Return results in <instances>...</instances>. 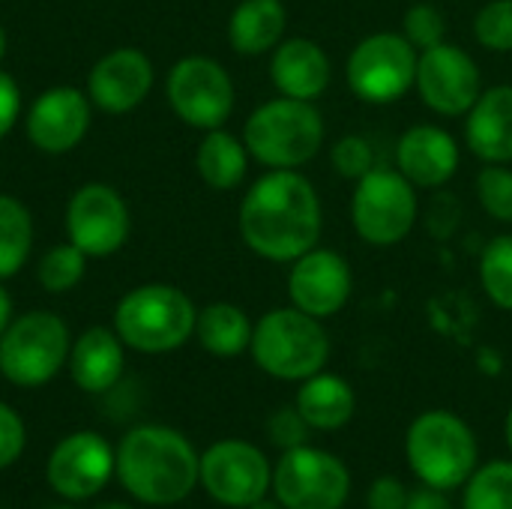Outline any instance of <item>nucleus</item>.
<instances>
[{
	"label": "nucleus",
	"instance_id": "1",
	"mask_svg": "<svg viewBox=\"0 0 512 509\" xmlns=\"http://www.w3.org/2000/svg\"><path fill=\"white\" fill-rule=\"evenodd\" d=\"M237 228L249 252L273 264H291L321 243L324 207L318 189L300 171H267L243 195Z\"/></svg>",
	"mask_w": 512,
	"mask_h": 509
},
{
	"label": "nucleus",
	"instance_id": "2",
	"mask_svg": "<svg viewBox=\"0 0 512 509\" xmlns=\"http://www.w3.org/2000/svg\"><path fill=\"white\" fill-rule=\"evenodd\" d=\"M201 474V456L192 441L171 426H135L114 447V477L129 498L147 507H174L186 501Z\"/></svg>",
	"mask_w": 512,
	"mask_h": 509
},
{
	"label": "nucleus",
	"instance_id": "3",
	"mask_svg": "<svg viewBox=\"0 0 512 509\" xmlns=\"http://www.w3.org/2000/svg\"><path fill=\"white\" fill-rule=\"evenodd\" d=\"M243 144L270 171H297L324 147V114L315 102L276 96L261 102L243 123Z\"/></svg>",
	"mask_w": 512,
	"mask_h": 509
},
{
	"label": "nucleus",
	"instance_id": "4",
	"mask_svg": "<svg viewBox=\"0 0 512 509\" xmlns=\"http://www.w3.org/2000/svg\"><path fill=\"white\" fill-rule=\"evenodd\" d=\"M198 309L186 291L165 282L132 288L114 309V333L138 354H171L195 336Z\"/></svg>",
	"mask_w": 512,
	"mask_h": 509
},
{
	"label": "nucleus",
	"instance_id": "5",
	"mask_svg": "<svg viewBox=\"0 0 512 509\" xmlns=\"http://www.w3.org/2000/svg\"><path fill=\"white\" fill-rule=\"evenodd\" d=\"M249 354L270 378L300 384L324 372L330 360V336L318 318L300 312L297 306H282L258 318Z\"/></svg>",
	"mask_w": 512,
	"mask_h": 509
},
{
	"label": "nucleus",
	"instance_id": "6",
	"mask_svg": "<svg viewBox=\"0 0 512 509\" xmlns=\"http://www.w3.org/2000/svg\"><path fill=\"white\" fill-rule=\"evenodd\" d=\"M405 456L411 471L429 489H462L480 468V447L471 426L453 411L420 414L405 435Z\"/></svg>",
	"mask_w": 512,
	"mask_h": 509
},
{
	"label": "nucleus",
	"instance_id": "7",
	"mask_svg": "<svg viewBox=\"0 0 512 509\" xmlns=\"http://www.w3.org/2000/svg\"><path fill=\"white\" fill-rule=\"evenodd\" d=\"M69 351L72 336L60 315L24 312L0 336V375L21 390L45 387L69 363Z\"/></svg>",
	"mask_w": 512,
	"mask_h": 509
},
{
	"label": "nucleus",
	"instance_id": "8",
	"mask_svg": "<svg viewBox=\"0 0 512 509\" xmlns=\"http://www.w3.org/2000/svg\"><path fill=\"white\" fill-rule=\"evenodd\" d=\"M417 186L390 165H375L354 183L351 225L375 249L399 246L417 225Z\"/></svg>",
	"mask_w": 512,
	"mask_h": 509
},
{
	"label": "nucleus",
	"instance_id": "9",
	"mask_svg": "<svg viewBox=\"0 0 512 509\" xmlns=\"http://www.w3.org/2000/svg\"><path fill=\"white\" fill-rule=\"evenodd\" d=\"M420 51L393 30L369 33L354 45L345 63V81L351 93L366 105L399 102L417 81Z\"/></svg>",
	"mask_w": 512,
	"mask_h": 509
},
{
	"label": "nucleus",
	"instance_id": "10",
	"mask_svg": "<svg viewBox=\"0 0 512 509\" xmlns=\"http://www.w3.org/2000/svg\"><path fill=\"white\" fill-rule=\"evenodd\" d=\"M171 111L192 129L210 132L228 123L234 111V81L228 69L204 54L180 57L165 81Z\"/></svg>",
	"mask_w": 512,
	"mask_h": 509
},
{
	"label": "nucleus",
	"instance_id": "11",
	"mask_svg": "<svg viewBox=\"0 0 512 509\" xmlns=\"http://www.w3.org/2000/svg\"><path fill=\"white\" fill-rule=\"evenodd\" d=\"M273 495L285 509H342L351 495V474L333 453L303 444L276 462Z\"/></svg>",
	"mask_w": 512,
	"mask_h": 509
},
{
	"label": "nucleus",
	"instance_id": "12",
	"mask_svg": "<svg viewBox=\"0 0 512 509\" xmlns=\"http://www.w3.org/2000/svg\"><path fill=\"white\" fill-rule=\"evenodd\" d=\"M198 483L216 504L249 509L255 501L270 495L273 468L255 444L240 438H225L201 453Z\"/></svg>",
	"mask_w": 512,
	"mask_h": 509
},
{
	"label": "nucleus",
	"instance_id": "13",
	"mask_svg": "<svg viewBox=\"0 0 512 509\" xmlns=\"http://www.w3.org/2000/svg\"><path fill=\"white\" fill-rule=\"evenodd\" d=\"M114 480V447L99 432H72L60 438L45 462L48 489L69 504L90 501Z\"/></svg>",
	"mask_w": 512,
	"mask_h": 509
},
{
	"label": "nucleus",
	"instance_id": "14",
	"mask_svg": "<svg viewBox=\"0 0 512 509\" xmlns=\"http://www.w3.org/2000/svg\"><path fill=\"white\" fill-rule=\"evenodd\" d=\"M414 87L426 108H432L435 114L465 117L483 93V75L477 60L465 48L444 39L420 51Z\"/></svg>",
	"mask_w": 512,
	"mask_h": 509
},
{
	"label": "nucleus",
	"instance_id": "15",
	"mask_svg": "<svg viewBox=\"0 0 512 509\" xmlns=\"http://www.w3.org/2000/svg\"><path fill=\"white\" fill-rule=\"evenodd\" d=\"M132 216L123 195L108 183H84L66 204V234L87 258H108L123 249Z\"/></svg>",
	"mask_w": 512,
	"mask_h": 509
},
{
	"label": "nucleus",
	"instance_id": "16",
	"mask_svg": "<svg viewBox=\"0 0 512 509\" xmlns=\"http://www.w3.org/2000/svg\"><path fill=\"white\" fill-rule=\"evenodd\" d=\"M354 291V273L345 255L327 246H315L291 261L288 270V300L300 312L324 321L339 315Z\"/></svg>",
	"mask_w": 512,
	"mask_h": 509
},
{
	"label": "nucleus",
	"instance_id": "17",
	"mask_svg": "<svg viewBox=\"0 0 512 509\" xmlns=\"http://www.w3.org/2000/svg\"><path fill=\"white\" fill-rule=\"evenodd\" d=\"M90 108V96L78 87H51L39 93L24 117L30 144L51 156L75 150L90 129Z\"/></svg>",
	"mask_w": 512,
	"mask_h": 509
},
{
	"label": "nucleus",
	"instance_id": "18",
	"mask_svg": "<svg viewBox=\"0 0 512 509\" xmlns=\"http://www.w3.org/2000/svg\"><path fill=\"white\" fill-rule=\"evenodd\" d=\"M153 78V63L141 48H114L93 63L87 96L105 114H126L147 99Z\"/></svg>",
	"mask_w": 512,
	"mask_h": 509
},
{
	"label": "nucleus",
	"instance_id": "19",
	"mask_svg": "<svg viewBox=\"0 0 512 509\" xmlns=\"http://www.w3.org/2000/svg\"><path fill=\"white\" fill-rule=\"evenodd\" d=\"M459 162V141L435 123H414L396 141V168L417 189H438L450 183L459 171Z\"/></svg>",
	"mask_w": 512,
	"mask_h": 509
},
{
	"label": "nucleus",
	"instance_id": "20",
	"mask_svg": "<svg viewBox=\"0 0 512 509\" xmlns=\"http://www.w3.org/2000/svg\"><path fill=\"white\" fill-rule=\"evenodd\" d=\"M330 78H333V63L315 39L294 36V39H282L273 48L270 81L279 90V96L315 102L330 87Z\"/></svg>",
	"mask_w": 512,
	"mask_h": 509
},
{
	"label": "nucleus",
	"instance_id": "21",
	"mask_svg": "<svg viewBox=\"0 0 512 509\" xmlns=\"http://www.w3.org/2000/svg\"><path fill=\"white\" fill-rule=\"evenodd\" d=\"M465 144L483 165L512 162V84L483 87L465 114Z\"/></svg>",
	"mask_w": 512,
	"mask_h": 509
},
{
	"label": "nucleus",
	"instance_id": "22",
	"mask_svg": "<svg viewBox=\"0 0 512 509\" xmlns=\"http://www.w3.org/2000/svg\"><path fill=\"white\" fill-rule=\"evenodd\" d=\"M69 375L81 393L102 396L117 387L126 366V345L111 327L84 330L69 351Z\"/></svg>",
	"mask_w": 512,
	"mask_h": 509
},
{
	"label": "nucleus",
	"instance_id": "23",
	"mask_svg": "<svg viewBox=\"0 0 512 509\" xmlns=\"http://www.w3.org/2000/svg\"><path fill=\"white\" fill-rule=\"evenodd\" d=\"M288 27L282 0H240L228 18V42L243 57H261L273 51Z\"/></svg>",
	"mask_w": 512,
	"mask_h": 509
},
{
	"label": "nucleus",
	"instance_id": "24",
	"mask_svg": "<svg viewBox=\"0 0 512 509\" xmlns=\"http://www.w3.org/2000/svg\"><path fill=\"white\" fill-rule=\"evenodd\" d=\"M300 417L318 429V432H336L345 429L357 411V396L354 387L330 372H318L306 381H300L297 390V405Z\"/></svg>",
	"mask_w": 512,
	"mask_h": 509
},
{
	"label": "nucleus",
	"instance_id": "25",
	"mask_svg": "<svg viewBox=\"0 0 512 509\" xmlns=\"http://www.w3.org/2000/svg\"><path fill=\"white\" fill-rule=\"evenodd\" d=\"M249 159L252 156H249L243 138H237V135H231V132H225L219 126V129L204 132V138L198 144V153H195V168H198L201 180L210 189L228 192V189H237L246 180Z\"/></svg>",
	"mask_w": 512,
	"mask_h": 509
},
{
	"label": "nucleus",
	"instance_id": "26",
	"mask_svg": "<svg viewBox=\"0 0 512 509\" xmlns=\"http://www.w3.org/2000/svg\"><path fill=\"white\" fill-rule=\"evenodd\" d=\"M252 330L255 324L234 303H210L198 312V321H195V339L201 342V348L222 360H231L249 351Z\"/></svg>",
	"mask_w": 512,
	"mask_h": 509
},
{
	"label": "nucleus",
	"instance_id": "27",
	"mask_svg": "<svg viewBox=\"0 0 512 509\" xmlns=\"http://www.w3.org/2000/svg\"><path fill=\"white\" fill-rule=\"evenodd\" d=\"M33 249V219L30 210L15 198L0 192V282L15 276Z\"/></svg>",
	"mask_w": 512,
	"mask_h": 509
},
{
	"label": "nucleus",
	"instance_id": "28",
	"mask_svg": "<svg viewBox=\"0 0 512 509\" xmlns=\"http://www.w3.org/2000/svg\"><path fill=\"white\" fill-rule=\"evenodd\" d=\"M465 509H512V462L495 459L465 483Z\"/></svg>",
	"mask_w": 512,
	"mask_h": 509
},
{
	"label": "nucleus",
	"instance_id": "29",
	"mask_svg": "<svg viewBox=\"0 0 512 509\" xmlns=\"http://www.w3.org/2000/svg\"><path fill=\"white\" fill-rule=\"evenodd\" d=\"M480 285L498 309L512 312V234H498L483 249Z\"/></svg>",
	"mask_w": 512,
	"mask_h": 509
},
{
	"label": "nucleus",
	"instance_id": "30",
	"mask_svg": "<svg viewBox=\"0 0 512 509\" xmlns=\"http://www.w3.org/2000/svg\"><path fill=\"white\" fill-rule=\"evenodd\" d=\"M84 270H87V255L75 243H60L39 258L36 282L48 294H66L84 279Z\"/></svg>",
	"mask_w": 512,
	"mask_h": 509
},
{
	"label": "nucleus",
	"instance_id": "31",
	"mask_svg": "<svg viewBox=\"0 0 512 509\" xmlns=\"http://www.w3.org/2000/svg\"><path fill=\"white\" fill-rule=\"evenodd\" d=\"M477 201L480 207L504 222L512 225V168L510 165H483L477 174Z\"/></svg>",
	"mask_w": 512,
	"mask_h": 509
},
{
	"label": "nucleus",
	"instance_id": "32",
	"mask_svg": "<svg viewBox=\"0 0 512 509\" xmlns=\"http://www.w3.org/2000/svg\"><path fill=\"white\" fill-rule=\"evenodd\" d=\"M474 36L486 51H512V0H489L474 18Z\"/></svg>",
	"mask_w": 512,
	"mask_h": 509
},
{
	"label": "nucleus",
	"instance_id": "33",
	"mask_svg": "<svg viewBox=\"0 0 512 509\" xmlns=\"http://www.w3.org/2000/svg\"><path fill=\"white\" fill-rule=\"evenodd\" d=\"M444 33H447V21H444V12L438 6H432V3L408 6V12L402 18V36L417 51H426V48L444 42Z\"/></svg>",
	"mask_w": 512,
	"mask_h": 509
},
{
	"label": "nucleus",
	"instance_id": "34",
	"mask_svg": "<svg viewBox=\"0 0 512 509\" xmlns=\"http://www.w3.org/2000/svg\"><path fill=\"white\" fill-rule=\"evenodd\" d=\"M330 162H333V168H336L339 177H348V180L357 183L363 174H369L375 168L372 141L363 138V135H345V138H339L330 147Z\"/></svg>",
	"mask_w": 512,
	"mask_h": 509
},
{
	"label": "nucleus",
	"instance_id": "35",
	"mask_svg": "<svg viewBox=\"0 0 512 509\" xmlns=\"http://www.w3.org/2000/svg\"><path fill=\"white\" fill-rule=\"evenodd\" d=\"M309 432H312V426L300 417L297 408H282V411H276V414L270 417V423H267V435H270V441H273L282 453L309 444Z\"/></svg>",
	"mask_w": 512,
	"mask_h": 509
},
{
	"label": "nucleus",
	"instance_id": "36",
	"mask_svg": "<svg viewBox=\"0 0 512 509\" xmlns=\"http://www.w3.org/2000/svg\"><path fill=\"white\" fill-rule=\"evenodd\" d=\"M24 447H27V429L21 414L12 405L0 402V471L12 468L21 459Z\"/></svg>",
	"mask_w": 512,
	"mask_h": 509
},
{
	"label": "nucleus",
	"instance_id": "37",
	"mask_svg": "<svg viewBox=\"0 0 512 509\" xmlns=\"http://www.w3.org/2000/svg\"><path fill=\"white\" fill-rule=\"evenodd\" d=\"M408 489L402 480L396 477H381L372 483L369 495H366V507L369 509H405L408 504Z\"/></svg>",
	"mask_w": 512,
	"mask_h": 509
},
{
	"label": "nucleus",
	"instance_id": "38",
	"mask_svg": "<svg viewBox=\"0 0 512 509\" xmlns=\"http://www.w3.org/2000/svg\"><path fill=\"white\" fill-rule=\"evenodd\" d=\"M18 114H21V90L15 78L0 69V138L12 132V126L18 123Z\"/></svg>",
	"mask_w": 512,
	"mask_h": 509
},
{
	"label": "nucleus",
	"instance_id": "39",
	"mask_svg": "<svg viewBox=\"0 0 512 509\" xmlns=\"http://www.w3.org/2000/svg\"><path fill=\"white\" fill-rule=\"evenodd\" d=\"M405 509H453V504H450L447 492L423 486V489H417V492H411V495H408V504H405Z\"/></svg>",
	"mask_w": 512,
	"mask_h": 509
},
{
	"label": "nucleus",
	"instance_id": "40",
	"mask_svg": "<svg viewBox=\"0 0 512 509\" xmlns=\"http://www.w3.org/2000/svg\"><path fill=\"white\" fill-rule=\"evenodd\" d=\"M9 324H12V297H9V291L0 285V336L6 333Z\"/></svg>",
	"mask_w": 512,
	"mask_h": 509
},
{
	"label": "nucleus",
	"instance_id": "41",
	"mask_svg": "<svg viewBox=\"0 0 512 509\" xmlns=\"http://www.w3.org/2000/svg\"><path fill=\"white\" fill-rule=\"evenodd\" d=\"M249 509H285V507H282L276 498H273V501H270V498H261V501H255Z\"/></svg>",
	"mask_w": 512,
	"mask_h": 509
},
{
	"label": "nucleus",
	"instance_id": "42",
	"mask_svg": "<svg viewBox=\"0 0 512 509\" xmlns=\"http://www.w3.org/2000/svg\"><path fill=\"white\" fill-rule=\"evenodd\" d=\"M93 509H135V507L123 504V501H102V504H96Z\"/></svg>",
	"mask_w": 512,
	"mask_h": 509
},
{
	"label": "nucleus",
	"instance_id": "43",
	"mask_svg": "<svg viewBox=\"0 0 512 509\" xmlns=\"http://www.w3.org/2000/svg\"><path fill=\"white\" fill-rule=\"evenodd\" d=\"M504 435H507V447H510L512 453V408L510 414H507V423H504Z\"/></svg>",
	"mask_w": 512,
	"mask_h": 509
},
{
	"label": "nucleus",
	"instance_id": "44",
	"mask_svg": "<svg viewBox=\"0 0 512 509\" xmlns=\"http://www.w3.org/2000/svg\"><path fill=\"white\" fill-rule=\"evenodd\" d=\"M3 54H6V33H3V27H0V60H3Z\"/></svg>",
	"mask_w": 512,
	"mask_h": 509
},
{
	"label": "nucleus",
	"instance_id": "45",
	"mask_svg": "<svg viewBox=\"0 0 512 509\" xmlns=\"http://www.w3.org/2000/svg\"><path fill=\"white\" fill-rule=\"evenodd\" d=\"M45 509H78L75 504H69V501H63V504H54V507H45Z\"/></svg>",
	"mask_w": 512,
	"mask_h": 509
}]
</instances>
